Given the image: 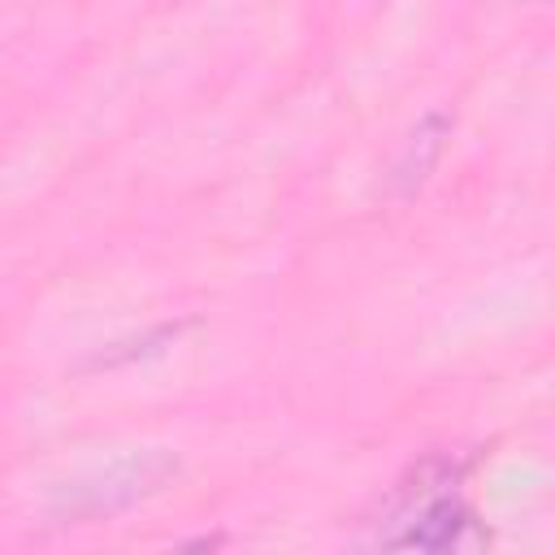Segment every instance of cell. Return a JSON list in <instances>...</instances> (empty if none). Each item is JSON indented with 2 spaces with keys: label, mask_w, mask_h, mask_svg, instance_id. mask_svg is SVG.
<instances>
[{
  "label": "cell",
  "mask_w": 555,
  "mask_h": 555,
  "mask_svg": "<svg viewBox=\"0 0 555 555\" xmlns=\"http://www.w3.org/2000/svg\"><path fill=\"white\" fill-rule=\"evenodd\" d=\"M169 473H178V464L160 451L152 455H134V460H121L113 464L104 477L78 486V494L69 499V512H108V507H121V503H134L139 494L156 490Z\"/></svg>",
  "instance_id": "cell-1"
},
{
  "label": "cell",
  "mask_w": 555,
  "mask_h": 555,
  "mask_svg": "<svg viewBox=\"0 0 555 555\" xmlns=\"http://www.w3.org/2000/svg\"><path fill=\"white\" fill-rule=\"evenodd\" d=\"M416 542L425 551H434V555H477L486 538H481V529L473 525L468 512H460V507H434L416 525Z\"/></svg>",
  "instance_id": "cell-2"
},
{
  "label": "cell",
  "mask_w": 555,
  "mask_h": 555,
  "mask_svg": "<svg viewBox=\"0 0 555 555\" xmlns=\"http://www.w3.org/2000/svg\"><path fill=\"white\" fill-rule=\"evenodd\" d=\"M442 130H447V117L438 113V117H429V121L412 134V143H408V152H403V160H399V182H403V186H412V182L425 178L429 160H434L438 147H442Z\"/></svg>",
  "instance_id": "cell-3"
}]
</instances>
